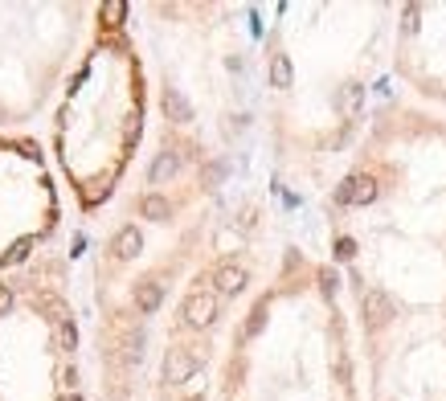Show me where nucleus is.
I'll use <instances>...</instances> for the list:
<instances>
[{
	"label": "nucleus",
	"mask_w": 446,
	"mask_h": 401,
	"mask_svg": "<svg viewBox=\"0 0 446 401\" xmlns=\"http://www.w3.org/2000/svg\"><path fill=\"white\" fill-rule=\"evenodd\" d=\"M217 319V291H193L189 299H184V324H193V328H209Z\"/></svg>",
	"instance_id": "1"
},
{
	"label": "nucleus",
	"mask_w": 446,
	"mask_h": 401,
	"mask_svg": "<svg viewBox=\"0 0 446 401\" xmlns=\"http://www.w3.org/2000/svg\"><path fill=\"white\" fill-rule=\"evenodd\" d=\"M197 373V356L193 352H184V348H172L168 352V360H164V377L172 385H181V381H189Z\"/></svg>",
	"instance_id": "2"
},
{
	"label": "nucleus",
	"mask_w": 446,
	"mask_h": 401,
	"mask_svg": "<svg viewBox=\"0 0 446 401\" xmlns=\"http://www.w3.org/2000/svg\"><path fill=\"white\" fill-rule=\"evenodd\" d=\"M213 287H217V295H238V291L246 287V270L233 267V262H225V267H217Z\"/></svg>",
	"instance_id": "3"
},
{
	"label": "nucleus",
	"mask_w": 446,
	"mask_h": 401,
	"mask_svg": "<svg viewBox=\"0 0 446 401\" xmlns=\"http://www.w3.org/2000/svg\"><path fill=\"white\" fill-rule=\"evenodd\" d=\"M139 246H144V237H139V230H135V225L119 230L115 242H111V250H115V262H127V258H135V254H139Z\"/></svg>",
	"instance_id": "4"
},
{
	"label": "nucleus",
	"mask_w": 446,
	"mask_h": 401,
	"mask_svg": "<svg viewBox=\"0 0 446 401\" xmlns=\"http://www.w3.org/2000/svg\"><path fill=\"white\" fill-rule=\"evenodd\" d=\"M160 295H164V291H160V283H156V279H148V283L135 287V307H139V311H156V307H160Z\"/></svg>",
	"instance_id": "5"
},
{
	"label": "nucleus",
	"mask_w": 446,
	"mask_h": 401,
	"mask_svg": "<svg viewBox=\"0 0 446 401\" xmlns=\"http://www.w3.org/2000/svg\"><path fill=\"white\" fill-rule=\"evenodd\" d=\"M139 213H144L148 221H164L168 218V200L160 197V193H148V197L139 200Z\"/></svg>",
	"instance_id": "6"
},
{
	"label": "nucleus",
	"mask_w": 446,
	"mask_h": 401,
	"mask_svg": "<svg viewBox=\"0 0 446 401\" xmlns=\"http://www.w3.org/2000/svg\"><path fill=\"white\" fill-rule=\"evenodd\" d=\"M172 172H176V156H172V151H160L156 164H152V184H160L164 176H172Z\"/></svg>",
	"instance_id": "7"
},
{
	"label": "nucleus",
	"mask_w": 446,
	"mask_h": 401,
	"mask_svg": "<svg viewBox=\"0 0 446 401\" xmlns=\"http://www.w3.org/2000/svg\"><path fill=\"white\" fill-rule=\"evenodd\" d=\"M164 111H168L172 119H181V123H184L189 115H193V111H189V102H184L181 95H176V90H164Z\"/></svg>",
	"instance_id": "8"
},
{
	"label": "nucleus",
	"mask_w": 446,
	"mask_h": 401,
	"mask_svg": "<svg viewBox=\"0 0 446 401\" xmlns=\"http://www.w3.org/2000/svg\"><path fill=\"white\" fill-rule=\"evenodd\" d=\"M270 74H275V86H287V82H291V66H287V58H275Z\"/></svg>",
	"instance_id": "9"
},
{
	"label": "nucleus",
	"mask_w": 446,
	"mask_h": 401,
	"mask_svg": "<svg viewBox=\"0 0 446 401\" xmlns=\"http://www.w3.org/2000/svg\"><path fill=\"white\" fill-rule=\"evenodd\" d=\"M102 13H107V17H111V25H119V17H123V4H107V9H102Z\"/></svg>",
	"instance_id": "10"
},
{
	"label": "nucleus",
	"mask_w": 446,
	"mask_h": 401,
	"mask_svg": "<svg viewBox=\"0 0 446 401\" xmlns=\"http://www.w3.org/2000/svg\"><path fill=\"white\" fill-rule=\"evenodd\" d=\"M9 307H13V291H9V287H0V311H9Z\"/></svg>",
	"instance_id": "11"
},
{
	"label": "nucleus",
	"mask_w": 446,
	"mask_h": 401,
	"mask_svg": "<svg viewBox=\"0 0 446 401\" xmlns=\"http://www.w3.org/2000/svg\"><path fill=\"white\" fill-rule=\"evenodd\" d=\"M62 401H78V393H70V397H62Z\"/></svg>",
	"instance_id": "12"
}]
</instances>
